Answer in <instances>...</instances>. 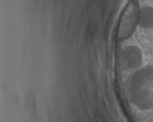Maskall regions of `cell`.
<instances>
[{
    "label": "cell",
    "instance_id": "obj_2",
    "mask_svg": "<svg viewBox=\"0 0 153 122\" xmlns=\"http://www.w3.org/2000/svg\"><path fill=\"white\" fill-rule=\"evenodd\" d=\"M120 62L126 70L140 68L143 64L142 51L137 46L130 45L124 47L120 54Z\"/></svg>",
    "mask_w": 153,
    "mask_h": 122
},
{
    "label": "cell",
    "instance_id": "obj_1",
    "mask_svg": "<svg viewBox=\"0 0 153 122\" xmlns=\"http://www.w3.org/2000/svg\"><path fill=\"white\" fill-rule=\"evenodd\" d=\"M139 9L140 7L135 1H131L128 5L119 23L118 29V39H126L133 33L136 26L138 24Z\"/></svg>",
    "mask_w": 153,
    "mask_h": 122
},
{
    "label": "cell",
    "instance_id": "obj_3",
    "mask_svg": "<svg viewBox=\"0 0 153 122\" xmlns=\"http://www.w3.org/2000/svg\"><path fill=\"white\" fill-rule=\"evenodd\" d=\"M138 24L145 28L153 27V7H145L139 9Z\"/></svg>",
    "mask_w": 153,
    "mask_h": 122
}]
</instances>
